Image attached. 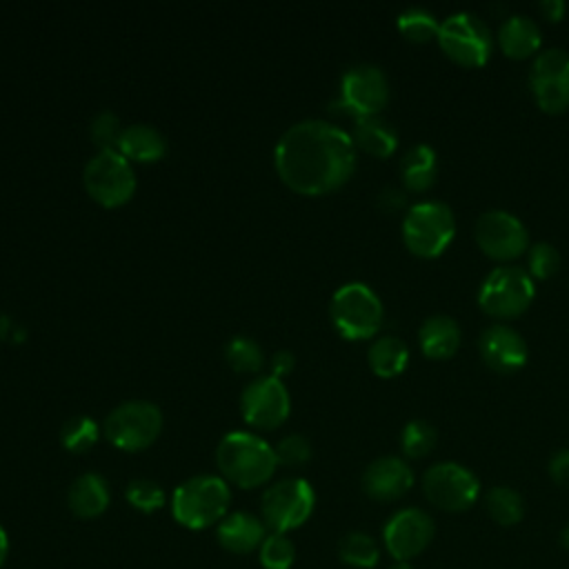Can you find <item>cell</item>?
<instances>
[{
    "label": "cell",
    "instance_id": "obj_1",
    "mask_svg": "<svg viewBox=\"0 0 569 569\" xmlns=\"http://www.w3.org/2000/svg\"><path fill=\"white\" fill-rule=\"evenodd\" d=\"M278 176L293 191L320 196L342 187L356 169L351 133L327 120H300L278 140L273 151Z\"/></svg>",
    "mask_w": 569,
    "mask_h": 569
},
{
    "label": "cell",
    "instance_id": "obj_2",
    "mask_svg": "<svg viewBox=\"0 0 569 569\" xmlns=\"http://www.w3.org/2000/svg\"><path fill=\"white\" fill-rule=\"evenodd\" d=\"M216 462L227 482L253 489L271 480L278 458L273 447L251 431H229L216 447Z\"/></svg>",
    "mask_w": 569,
    "mask_h": 569
},
{
    "label": "cell",
    "instance_id": "obj_3",
    "mask_svg": "<svg viewBox=\"0 0 569 569\" xmlns=\"http://www.w3.org/2000/svg\"><path fill=\"white\" fill-rule=\"evenodd\" d=\"M231 502L229 482L222 476L200 473L180 482L171 496V513L187 529H207L218 525Z\"/></svg>",
    "mask_w": 569,
    "mask_h": 569
},
{
    "label": "cell",
    "instance_id": "obj_4",
    "mask_svg": "<svg viewBox=\"0 0 569 569\" xmlns=\"http://www.w3.org/2000/svg\"><path fill=\"white\" fill-rule=\"evenodd\" d=\"M405 247L425 260L442 256L456 236V216L449 204L440 200H422L411 204L402 216Z\"/></svg>",
    "mask_w": 569,
    "mask_h": 569
},
{
    "label": "cell",
    "instance_id": "obj_5",
    "mask_svg": "<svg viewBox=\"0 0 569 569\" xmlns=\"http://www.w3.org/2000/svg\"><path fill=\"white\" fill-rule=\"evenodd\" d=\"M536 298L533 278L522 267L500 264L491 269L478 289V307L493 320L522 316Z\"/></svg>",
    "mask_w": 569,
    "mask_h": 569
},
{
    "label": "cell",
    "instance_id": "obj_6",
    "mask_svg": "<svg viewBox=\"0 0 569 569\" xmlns=\"http://www.w3.org/2000/svg\"><path fill=\"white\" fill-rule=\"evenodd\" d=\"M329 316L342 338L367 340L378 333L385 309L378 293L369 284L347 282L333 291Z\"/></svg>",
    "mask_w": 569,
    "mask_h": 569
},
{
    "label": "cell",
    "instance_id": "obj_7",
    "mask_svg": "<svg viewBox=\"0 0 569 569\" xmlns=\"http://www.w3.org/2000/svg\"><path fill=\"white\" fill-rule=\"evenodd\" d=\"M436 42L449 60L473 69L489 62L496 40L485 20L471 11H458L440 22Z\"/></svg>",
    "mask_w": 569,
    "mask_h": 569
},
{
    "label": "cell",
    "instance_id": "obj_8",
    "mask_svg": "<svg viewBox=\"0 0 569 569\" xmlns=\"http://www.w3.org/2000/svg\"><path fill=\"white\" fill-rule=\"evenodd\" d=\"M313 507L316 493L305 478H282L264 489L260 518L269 531L289 533L311 518Z\"/></svg>",
    "mask_w": 569,
    "mask_h": 569
},
{
    "label": "cell",
    "instance_id": "obj_9",
    "mask_svg": "<svg viewBox=\"0 0 569 569\" xmlns=\"http://www.w3.org/2000/svg\"><path fill=\"white\" fill-rule=\"evenodd\" d=\"M107 440L122 451L147 449L162 429V413L149 400H127L113 407L104 418Z\"/></svg>",
    "mask_w": 569,
    "mask_h": 569
},
{
    "label": "cell",
    "instance_id": "obj_10",
    "mask_svg": "<svg viewBox=\"0 0 569 569\" xmlns=\"http://www.w3.org/2000/svg\"><path fill=\"white\" fill-rule=\"evenodd\" d=\"M422 493L433 507L460 513L476 505L480 496V480L465 465L453 460L436 462L422 473Z\"/></svg>",
    "mask_w": 569,
    "mask_h": 569
},
{
    "label": "cell",
    "instance_id": "obj_11",
    "mask_svg": "<svg viewBox=\"0 0 569 569\" xmlns=\"http://www.w3.org/2000/svg\"><path fill=\"white\" fill-rule=\"evenodd\" d=\"M82 180L89 196L104 207H118L136 191V173L131 162L118 149L96 151L84 164Z\"/></svg>",
    "mask_w": 569,
    "mask_h": 569
},
{
    "label": "cell",
    "instance_id": "obj_12",
    "mask_svg": "<svg viewBox=\"0 0 569 569\" xmlns=\"http://www.w3.org/2000/svg\"><path fill=\"white\" fill-rule=\"evenodd\" d=\"M473 240L478 249L496 262H511L527 256L531 247L525 222L505 209H487L480 213L473 224Z\"/></svg>",
    "mask_w": 569,
    "mask_h": 569
},
{
    "label": "cell",
    "instance_id": "obj_13",
    "mask_svg": "<svg viewBox=\"0 0 569 569\" xmlns=\"http://www.w3.org/2000/svg\"><path fill=\"white\" fill-rule=\"evenodd\" d=\"M389 93L387 73L376 64L360 62L342 73L338 107L356 120L365 116H380L389 102Z\"/></svg>",
    "mask_w": 569,
    "mask_h": 569
},
{
    "label": "cell",
    "instance_id": "obj_14",
    "mask_svg": "<svg viewBox=\"0 0 569 569\" xmlns=\"http://www.w3.org/2000/svg\"><path fill=\"white\" fill-rule=\"evenodd\" d=\"M529 89L545 113H565L569 109V51L540 49L529 69Z\"/></svg>",
    "mask_w": 569,
    "mask_h": 569
},
{
    "label": "cell",
    "instance_id": "obj_15",
    "mask_svg": "<svg viewBox=\"0 0 569 569\" xmlns=\"http://www.w3.org/2000/svg\"><path fill=\"white\" fill-rule=\"evenodd\" d=\"M433 518L418 507L398 509L382 527V545L393 560L409 562L420 556L433 540Z\"/></svg>",
    "mask_w": 569,
    "mask_h": 569
},
{
    "label": "cell",
    "instance_id": "obj_16",
    "mask_svg": "<svg viewBox=\"0 0 569 569\" xmlns=\"http://www.w3.org/2000/svg\"><path fill=\"white\" fill-rule=\"evenodd\" d=\"M242 418L258 429H276L280 427L291 409L289 391L284 382L276 376H258L253 378L240 398Z\"/></svg>",
    "mask_w": 569,
    "mask_h": 569
},
{
    "label": "cell",
    "instance_id": "obj_17",
    "mask_svg": "<svg viewBox=\"0 0 569 569\" xmlns=\"http://www.w3.org/2000/svg\"><path fill=\"white\" fill-rule=\"evenodd\" d=\"M482 362L496 373H516L527 365L529 347L518 329L507 322H491L478 338Z\"/></svg>",
    "mask_w": 569,
    "mask_h": 569
},
{
    "label": "cell",
    "instance_id": "obj_18",
    "mask_svg": "<svg viewBox=\"0 0 569 569\" xmlns=\"http://www.w3.org/2000/svg\"><path fill=\"white\" fill-rule=\"evenodd\" d=\"M413 487V471L405 458L380 456L362 471V491L376 502L400 500Z\"/></svg>",
    "mask_w": 569,
    "mask_h": 569
},
{
    "label": "cell",
    "instance_id": "obj_19",
    "mask_svg": "<svg viewBox=\"0 0 569 569\" xmlns=\"http://www.w3.org/2000/svg\"><path fill=\"white\" fill-rule=\"evenodd\" d=\"M269 529L262 522V518L249 513V511H233L227 513L216 525V538L222 549L231 553H251L258 551L262 540L267 538Z\"/></svg>",
    "mask_w": 569,
    "mask_h": 569
},
{
    "label": "cell",
    "instance_id": "obj_20",
    "mask_svg": "<svg viewBox=\"0 0 569 569\" xmlns=\"http://www.w3.org/2000/svg\"><path fill=\"white\" fill-rule=\"evenodd\" d=\"M496 40L507 58L527 60L540 53L542 31L533 18L525 13H511L500 22Z\"/></svg>",
    "mask_w": 569,
    "mask_h": 569
},
{
    "label": "cell",
    "instance_id": "obj_21",
    "mask_svg": "<svg viewBox=\"0 0 569 569\" xmlns=\"http://www.w3.org/2000/svg\"><path fill=\"white\" fill-rule=\"evenodd\" d=\"M418 345L429 360H449L462 345V329L451 316H429L418 329Z\"/></svg>",
    "mask_w": 569,
    "mask_h": 569
},
{
    "label": "cell",
    "instance_id": "obj_22",
    "mask_svg": "<svg viewBox=\"0 0 569 569\" xmlns=\"http://www.w3.org/2000/svg\"><path fill=\"white\" fill-rule=\"evenodd\" d=\"M109 500H111L109 485L96 471H87V473L78 476L67 491V505H69L71 513L78 518H84V520L102 516L109 507Z\"/></svg>",
    "mask_w": 569,
    "mask_h": 569
},
{
    "label": "cell",
    "instance_id": "obj_23",
    "mask_svg": "<svg viewBox=\"0 0 569 569\" xmlns=\"http://www.w3.org/2000/svg\"><path fill=\"white\" fill-rule=\"evenodd\" d=\"M438 178V156L429 144H413L400 158V182L405 191L422 193L433 187Z\"/></svg>",
    "mask_w": 569,
    "mask_h": 569
},
{
    "label": "cell",
    "instance_id": "obj_24",
    "mask_svg": "<svg viewBox=\"0 0 569 569\" xmlns=\"http://www.w3.org/2000/svg\"><path fill=\"white\" fill-rule=\"evenodd\" d=\"M351 140L356 149H362L369 156L389 158L398 147V131L382 116H365L356 120Z\"/></svg>",
    "mask_w": 569,
    "mask_h": 569
},
{
    "label": "cell",
    "instance_id": "obj_25",
    "mask_svg": "<svg viewBox=\"0 0 569 569\" xmlns=\"http://www.w3.org/2000/svg\"><path fill=\"white\" fill-rule=\"evenodd\" d=\"M127 160H138V162H153L160 160L167 151V140L164 136L144 122H136L129 127H122V133L118 138L116 147Z\"/></svg>",
    "mask_w": 569,
    "mask_h": 569
},
{
    "label": "cell",
    "instance_id": "obj_26",
    "mask_svg": "<svg viewBox=\"0 0 569 569\" xmlns=\"http://www.w3.org/2000/svg\"><path fill=\"white\" fill-rule=\"evenodd\" d=\"M367 362L371 371L380 378H396L409 365V347L398 336H378L367 351Z\"/></svg>",
    "mask_w": 569,
    "mask_h": 569
},
{
    "label": "cell",
    "instance_id": "obj_27",
    "mask_svg": "<svg viewBox=\"0 0 569 569\" xmlns=\"http://www.w3.org/2000/svg\"><path fill=\"white\" fill-rule=\"evenodd\" d=\"M485 509L496 525L513 527L525 516V500L513 487L498 485L485 493Z\"/></svg>",
    "mask_w": 569,
    "mask_h": 569
},
{
    "label": "cell",
    "instance_id": "obj_28",
    "mask_svg": "<svg viewBox=\"0 0 569 569\" xmlns=\"http://www.w3.org/2000/svg\"><path fill=\"white\" fill-rule=\"evenodd\" d=\"M338 556L353 569H373L380 560V547L369 533L349 531L338 542Z\"/></svg>",
    "mask_w": 569,
    "mask_h": 569
},
{
    "label": "cell",
    "instance_id": "obj_29",
    "mask_svg": "<svg viewBox=\"0 0 569 569\" xmlns=\"http://www.w3.org/2000/svg\"><path fill=\"white\" fill-rule=\"evenodd\" d=\"M440 22L433 11L425 7H409L398 16V31L416 44H425L431 40H438Z\"/></svg>",
    "mask_w": 569,
    "mask_h": 569
},
{
    "label": "cell",
    "instance_id": "obj_30",
    "mask_svg": "<svg viewBox=\"0 0 569 569\" xmlns=\"http://www.w3.org/2000/svg\"><path fill=\"white\" fill-rule=\"evenodd\" d=\"M438 445V431L431 422L416 418L409 420L402 431H400V449L402 456L409 460H420L427 458Z\"/></svg>",
    "mask_w": 569,
    "mask_h": 569
},
{
    "label": "cell",
    "instance_id": "obj_31",
    "mask_svg": "<svg viewBox=\"0 0 569 569\" xmlns=\"http://www.w3.org/2000/svg\"><path fill=\"white\" fill-rule=\"evenodd\" d=\"M224 360L238 373H256L264 367V351L253 338L233 336L224 345Z\"/></svg>",
    "mask_w": 569,
    "mask_h": 569
},
{
    "label": "cell",
    "instance_id": "obj_32",
    "mask_svg": "<svg viewBox=\"0 0 569 569\" xmlns=\"http://www.w3.org/2000/svg\"><path fill=\"white\" fill-rule=\"evenodd\" d=\"M98 440V425L89 416H73L60 427V442L67 451L84 453Z\"/></svg>",
    "mask_w": 569,
    "mask_h": 569
},
{
    "label": "cell",
    "instance_id": "obj_33",
    "mask_svg": "<svg viewBox=\"0 0 569 569\" xmlns=\"http://www.w3.org/2000/svg\"><path fill=\"white\" fill-rule=\"evenodd\" d=\"M258 560L264 569H291L296 560V547L287 533L269 531L258 549Z\"/></svg>",
    "mask_w": 569,
    "mask_h": 569
},
{
    "label": "cell",
    "instance_id": "obj_34",
    "mask_svg": "<svg viewBox=\"0 0 569 569\" xmlns=\"http://www.w3.org/2000/svg\"><path fill=\"white\" fill-rule=\"evenodd\" d=\"M124 498L133 509H138L142 513H153V511L162 509L167 502L164 489L151 478L131 480L124 489Z\"/></svg>",
    "mask_w": 569,
    "mask_h": 569
},
{
    "label": "cell",
    "instance_id": "obj_35",
    "mask_svg": "<svg viewBox=\"0 0 569 569\" xmlns=\"http://www.w3.org/2000/svg\"><path fill=\"white\" fill-rule=\"evenodd\" d=\"M560 264H562L560 251L551 242H545V240L533 242L527 251V273L533 280H547L556 276Z\"/></svg>",
    "mask_w": 569,
    "mask_h": 569
},
{
    "label": "cell",
    "instance_id": "obj_36",
    "mask_svg": "<svg viewBox=\"0 0 569 569\" xmlns=\"http://www.w3.org/2000/svg\"><path fill=\"white\" fill-rule=\"evenodd\" d=\"M89 133H91V140L93 144L100 149H116L118 147V138L122 133V127H120V118L109 111V109H102L93 116L91 124H89Z\"/></svg>",
    "mask_w": 569,
    "mask_h": 569
},
{
    "label": "cell",
    "instance_id": "obj_37",
    "mask_svg": "<svg viewBox=\"0 0 569 569\" xmlns=\"http://www.w3.org/2000/svg\"><path fill=\"white\" fill-rule=\"evenodd\" d=\"M276 458L278 465H287V467H300L311 458V442L307 436L302 433H289L284 436L276 447Z\"/></svg>",
    "mask_w": 569,
    "mask_h": 569
},
{
    "label": "cell",
    "instance_id": "obj_38",
    "mask_svg": "<svg viewBox=\"0 0 569 569\" xmlns=\"http://www.w3.org/2000/svg\"><path fill=\"white\" fill-rule=\"evenodd\" d=\"M549 476L551 480L562 487V489H569V447L565 449H558L551 458H549Z\"/></svg>",
    "mask_w": 569,
    "mask_h": 569
},
{
    "label": "cell",
    "instance_id": "obj_39",
    "mask_svg": "<svg viewBox=\"0 0 569 569\" xmlns=\"http://www.w3.org/2000/svg\"><path fill=\"white\" fill-rule=\"evenodd\" d=\"M293 365H296V358H293V353L287 351V349L276 351V353L271 356V360H269L271 376H276V378H280V380H282V376H287V373L293 369Z\"/></svg>",
    "mask_w": 569,
    "mask_h": 569
},
{
    "label": "cell",
    "instance_id": "obj_40",
    "mask_svg": "<svg viewBox=\"0 0 569 569\" xmlns=\"http://www.w3.org/2000/svg\"><path fill=\"white\" fill-rule=\"evenodd\" d=\"M378 204L385 211H398L400 207H405V189H396V187H385L378 193Z\"/></svg>",
    "mask_w": 569,
    "mask_h": 569
},
{
    "label": "cell",
    "instance_id": "obj_41",
    "mask_svg": "<svg viewBox=\"0 0 569 569\" xmlns=\"http://www.w3.org/2000/svg\"><path fill=\"white\" fill-rule=\"evenodd\" d=\"M538 11L542 13V18H547L551 22H558V20H562V16L567 11V2H562V0H542V2H538Z\"/></svg>",
    "mask_w": 569,
    "mask_h": 569
},
{
    "label": "cell",
    "instance_id": "obj_42",
    "mask_svg": "<svg viewBox=\"0 0 569 569\" xmlns=\"http://www.w3.org/2000/svg\"><path fill=\"white\" fill-rule=\"evenodd\" d=\"M24 329L18 327L9 316H0V340H11V342H20L24 340Z\"/></svg>",
    "mask_w": 569,
    "mask_h": 569
},
{
    "label": "cell",
    "instance_id": "obj_43",
    "mask_svg": "<svg viewBox=\"0 0 569 569\" xmlns=\"http://www.w3.org/2000/svg\"><path fill=\"white\" fill-rule=\"evenodd\" d=\"M7 556H9V536H7L4 527L0 525V569H2L4 562H7Z\"/></svg>",
    "mask_w": 569,
    "mask_h": 569
},
{
    "label": "cell",
    "instance_id": "obj_44",
    "mask_svg": "<svg viewBox=\"0 0 569 569\" xmlns=\"http://www.w3.org/2000/svg\"><path fill=\"white\" fill-rule=\"evenodd\" d=\"M560 547L565 549V551H569V522L562 527V531H560Z\"/></svg>",
    "mask_w": 569,
    "mask_h": 569
},
{
    "label": "cell",
    "instance_id": "obj_45",
    "mask_svg": "<svg viewBox=\"0 0 569 569\" xmlns=\"http://www.w3.org/2000/svg\"><path fill=\"white\" fill-rule=\"evenodd\" d=\"M389 569H413V565H411V562H405V560H396Z\"/></svg>",
    "mask_w": 569,
    "mask_h": 569
}]
</instances>
